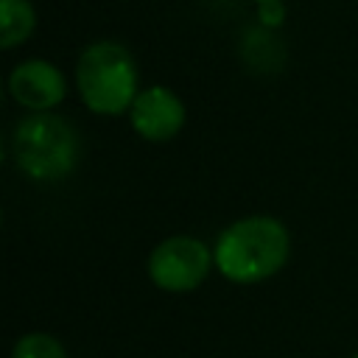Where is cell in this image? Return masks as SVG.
<instances>
[{"mask_svg":"<svg viewBox=\"0 0 358 358\" xmlns=\"http://www.w3.org/2000/svg\"><path fill=\"white\" fill-rule=\"evenodd\" d=\"M76 90L95 115H129L140 95V73L131 50L115 39L90 42L76 59Z\"/></svg>","mask_w":358,"mask_h":358,"instance_id":"obj_3","label":"cell"},{"mask_svg":"<svg viewBox=\"0 0 358 358\" xmlns=\"http://www.w3.org/2000/svg\"><path fill=\"white\" fill-rule=\"evenodd\" d=\"M8 92L28 112H53L67 98V78L48 59H25L11 67Z\"/></svg>","mask_w":358,"mask_h":358,"instance_id":"obj_6","label":"cell"},{"mask_svg":"<svg viewBox=\"0 0 358 358\" xmlns=\"http://www.w3.org/2000/svg\"><path fill=\"white\" fill-rule=\"evenodd\" d=\"M185 120H187L185 101L171 87H162V84L140 90V95L129 109L131 129L148 143L173 140L185 129Z\"/></svg>","mask_w":358,"mask_h":358,"instance_id":"obj_5","label":"cell"},{"mask_svg":"<svg viewBox=\"0 0 358 358\" xmlns=\"http://www.w3.org/2000/svg\"><path fill=\"white\" fill-rule=\"evenodd\" d=\"M257 22H260V28L277 31V28L285 22V3H282V0L257 3Z\"/></svg>","mask_w":358,"mask_h":358,"instance_id":"obj_9","label":"cell"},{"mask_svg":"<svg viewBox=\"0 0 358 358\" xmlns=\"http://www.w3.org/2000/svg\"><path fill=\"white\" fill-rule=\"evenodd\" d=\"M8 154L22 176L34 182H59L78 168L81 134L56 112H31L17 120Z\"/></svg>","mask_w":358,"mask_h":358,"instance_id":"obj_2","label":"cell"},{"mask_svg":"<svg viewBox=\"0 0 358 358\" xmlns=\"http://www.w3.org/2000/svg\"><path fill=\"white\" fill-rule=\"evenodd\" d=\"M255 3H266V0H255Z\"/></svg>","mask_w":358,"mask_h":358,"instance_id":"obj_10","label":"cell"},{"mask_svg":"<svg viewBox=\"0 0 358 358\" xmlns=\"http://www.w3.org/2000/svg\"><path fill=\"white\" fill-rule=\"evenodd\" d=\"M11 358H67L64 344L50 333H25L17 338Z\"/></svg>","mask_w":358,"mask_h":358,"instance_id":"obj_8","label":"cell"},{"mask_svg":"<svg viewBox=\"0 0 358 358\" xmlns=\"http://www.w3.org/2000/svg\"><path fill=\"white\" fill-rule=\"evenodd\" d=\"M291 257V232L274 215H243L227 224L213 246L215 268L235 285L271 280Z\"/></svg>","mask_w":358,"mask_h":358,"instance_id":"obj_1","label":"cell"},{"mask_svg":"<svg viewBox=\"0 0 358 358\" xmlns=\"http://www.w3.org/2000/svg\"><path fill=\"white\" fill-rule=\"evenodd\" d=\"M210 268H215L213 260V249L193 235H168L162 238L145 263L148 280L168 294H187L196 291Z\"/></svg>","mask_w":358,"mask_h":358,"instance_id":"obj_4","label":"cell"},{"mask_svg":"<svg viewBox=\"0 0 358 358\" xmlns=\"http://www.w3.org/2000/svg\"><path fill=\"white\" fill-rule=\"evenodd\" d=\"M36 31V8L31 0H0V48L11 50Z\"/></svg>","mask_w":358,"mask_h":358,"instance_id":"obj_7","label":"cell"},{"mask_svg":"<svg viewBox=\"0 0 358 358\" xmlns=\"http://www.w3.org/2000/svg\"><path fill=\"white\" fill-rule=\"evenodd\" d=\"M350 358H358V352H355V355H350Z\"/></svg>","mask_w":358,"mask_h":358,"instance_id":"obj_11","label":"cell"}]
</instances>
